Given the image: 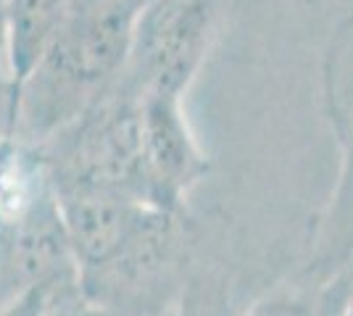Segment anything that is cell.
<instances>
[{
  "instance_id": "cell-1",
  "label": "cell",
  "mask_w": 353,
  "mask_h": 316,
  "mask_svg": "<svg viewBox=\"0 0 353 316\" xmlns=\"http://www.w3.org/2000/svg\"><path fill=\"white\" fill-rule=\"evenodd\" d=\"M150 0H69L53 40L19 85L11 132L43 143L77 119L121 74Z\"/></svg>"
},
{
  "instance_id": "cell-2",
  "label": "cell",
  "mask_w": 353,
  "mask_h": 316,
  "mask_svg": "<svg viewBox=\"0 0 353 316\" xmlns=\"http://www.w3.org/2000/svg\"><path fill=\"white\" fill-rule=\"evenodd\" d=\"M43 156L56 193H143V105L117 76L108 90L59 132L32 143Z\"/></svg>"
},
{
  "instance_id": "cell-3",
  "label": "cell",
  "mask_w": 353,
  "mask_h": 316,
  "mask_svg": "<svg viewBox=\"0 0 353 316\" xmlns=\"http://www.w3.org/2000/svg\"><path fill=\"white\" fill-rule=\"evenodd\" d=\"M322 114L335 137L340 169L314 219L301 271L330 277L353 266V11L335 24L322 53Z\"/></svg>"
},
{
  "instance_id": "cell-4",
  "label": "cell",
  "mask_w": 353,
  "mask_h": 316,
  "mask_svg": "<svg viewBox=\"0 0 353 316\" xmlns=\"http://www.w3.org/2000/svg\"><path fill=\"white\" fill-rule=\"evenodd\" d=\"M224 0H150L119 79L137 95L185 98L219 40Z\"/></svg>"
},
{
  "instance_id": "cell-5",
  "label": "cell",
  "mask_w": 353,
  "mask_h": 316,
  "mask_svg": "<svg viewBox=\"0 0 353 316\" xmlns=\"http://www.w3.org/2000/svg\"><path fill=\"white\" fill-rule=\"evenodd\" d=\"M140 105L145 203L169 213H188V198L211 174V158L192 132L185 98L140 95Z\"/></svg>"
},
{
  "instance_id": "cell-6",
  "label": "cell",
  "mask_w": 353,
  "mask_h": 316,
  "mask_svg": "<svg viewBox=\"0 0 353 316\" xmlns=\"http://www.w3.org/2000/svg\"><path fill=\"white\" fill-rule=\"evenodd\" d=\"M351 271L353 266L330 277H314L298 269V277L266 290L240 316H345Z\"/></svg>"
},
{
  "instance_id": "cell-7",
  "label": "cell",
  "mask_w": 353,
  "mask_h": 316,
  "mask_svg": "<svg viewBox=\"0 0 353 316\" xmlns=\"http://www.w3.org/2000/svg\"><path fill=\"white\" fill-rule=\"evenodd\" d=\"M69 0H6L3 30H6V59L14 87L30 76L34 63L45 53L59 30Z\"/></svg>"
},
{
  "instance_id": "cell-8",
  "label": "cell",
  "mask_w": 353,
  "mask_h": 316,
  "mask_svg": "<svg viewBox=\"0 0 353 316\" xmlns=\"http://www.w3.org/2000/svg\"><path fill=\"white\" fill-rule=\"evenodd\" d=\"M3 3L0 0V129L11 132L14 127V105H16V87L6 59V30H3Z\"/></svg>"
},
{
  "instance_id": "cell-9",
  "label": "cell",
  "mask_w": 353,
  "mask_h": 316,
  "mask_svg": "<svg viewBox=\"0 0 353 316\" xmlns=\"http://www.w3.org/2000/svg\"><path fill=\"white\" fill-rule=\"evenodd\" d=\"M63 293H53V290H30L24 295H19L6 306H0V316H50L53 303L59 301Z\"/></svg>"
},
{
  "instance_id": "cell-10",
  "label": "cell",
  "mask_w": 353,
  "mask_h": 316,
  "mask_svg": "<svg viewBox=\"0 0 353 316\" xmlns=\"http://www.w3.org/2000/svg\"><path fill=\"white\" fill-rule=\"evenodd\" d=\"M61 314L63 316H134V314H127V311H117V308H105V306H92V303H88L79 295V290L63 295Z\"/></svg>"
},
{
  "instance_id": "cell-11",
  "label": "cell",
  "mask_w": 353,
  "mask_h": 316,
  "mask_svg": "<svg viewBox=\"0 0 353 316\" xmlns=\"http://www.w3.org/2000/svg\"><path fill=\"white\" fill-rule=\"evenodd\" d=\"M345 316H353V271H351V295H348V314Z\"/></svg>"
},
{
  "instance_id": "cell-12",
  "label": "cell",
  "mask_w": 353,
  "mask_h": 316,
  "mask_svg": "<svg viewBox=\"0 0 353 316\" xmlns=\"http://www.w3.org/2000/svg\"><path fill=\"white\" fill-rule=\"evenodd\" d=\"M295 3H314V0H295Z\"/></svg>"
}]
</instances>
